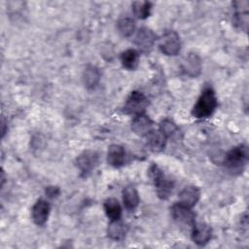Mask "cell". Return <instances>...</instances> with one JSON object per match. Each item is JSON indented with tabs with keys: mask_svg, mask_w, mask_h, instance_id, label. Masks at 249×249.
Wrapping results in <instances>:
<instances>
[{
	"mask_svg": "<svg viewBox=\"0 0 249 249\" xmlns=\"http://www.w3.org/2000/svg\"><path fill=\"white\" fill-rule=\"evenodd\" d=\"M149 176L156 187L158 196L160 199H167L173 192L174 182L156 163L149 167Z\"/></svg>",
	"mask_w": 249,
	"mask_h": 249,
	"instance_id": "obj_2",
	"label": "cell"
},
{
	"mask_svg": "<svg viewBox=\"0 0 249 249\" xmlns=\"http://www.w3.org/2000/svg\"><path fill=\"white\" fill-rule=\"evenodd\" d=\"M125 152L124 149L118 144H112L108 148L107 162L114 167H120L124 163Z\"/></svg>",
	"mask_w": 249,
	"mask_h": 249,
	"instance_id": "obj_15",
	"label": "cell"
},
{
	"mask_svg": "<svg viewBox=\"0 0 249 249\" xmlns=\"http://www.w3.org/2000/svg\"><path fill=\"white\" fill-rule=\"evenodd\" d=\"M127 231L126 226L119 219L111 221L107 228V234L113 240H122L124 238Z\"/></svg>",
	"mask_w": 249,
	"mask_h": 249,
	"instance_id": "obj_17",
	"label": "cell"
},
{
	"mask_svg": "<svg viewBox=\"0 0 249 249\" xmlns=\"http://www.w3.org/2000/svg\"><path fill=\"white\" fill-rule=\"evenodd\" d=\"M179 203L192 208L200 198V190L194 185L184 187L179 193Z\"/></svg>",
	"mask_w": 249,
	"mask_h": 249,
	"instance_id": "obj_10",
	"label": "cell"
},
{
	"mask_svg": "<svg viewBox=\"0 0 249 249\" xmlns=\"http://www.w3.org/2000/svg\"><path fill=\"white\" fill-rule=\"evenodd\" d=\"M104 210H105L106 216L110 219V221L121 219L122 207L116 198L114 197L107 198L104 202Z\"/></svg>",
	"mask_w": 249,
	"mask_h": 249,
	"instance_id": "obj_21",
	"label": "cell"
},
{
	"mask_svg": "<svg viewBox=\"0 0 249 249\" xmlns=\"http://www.w3.org/2000/svg\"><path fill=\"white\" fill-rule=\"evenodd\" d=\"M123 202L126 209L133 210L139 204V195L132 186H127L123 190Z\"/></svg>",
	"mask_w": 249,
	"mask_h": 249,
	"instance_id": "obj_19",
	"label": "cell"
},
{
	"mask_svg": "<svg viewBox=\"0 0 249 249\" xmlns=\"http://www.w3.org/2000/svg\"><path fill=\"white\" fill-rule=\"evenodd\" d=\"M160 130L166 136V138H168V137L174 135L177 132L178 128H177V125L172 121L165 119L160 122Z\"/></svg>",
	"mask_w": 249,
	"mask_h": 249,
	"instance_id": "obj_24",
	"label": "cell"
},
{
	"mask_svg": "<svg viewBox=\"0 0 249 249\" xmlns=\"http://www.w3.org/2000/svg\"><path fill=\"white\" fill-rule=\"evenodd\" d=\"M182 68L184 72L191 76L196 77L201 72V61L196 53H190L182 61Z\"/></svg>",
	"mask_w": 249,
	"mask_h": 249,
	"instance_id": "obj_14",
	"label": "cell"
},
{
	"mask_svg": "<svg viewBox=\"0 0 249 249\" xmlns=\"http://www.w3.org/2000/svg\"><path fill=\"white\" fill-rule=\"evenodd\" d=\"M148 105L149 101L146 95L140 91L134 90L129 94V96L125 100V103L124 105V112L125 114L133 115L143 114Z\"/></svg>",
	"mask_w": 249,
	"mask_h": 249,
	"instance_id": "obj_4",
	"label": "cell"
},
{
	"mask_svg": "<svg viewBox=\"0 0 249 249\" xmlns=\"http://www.w3.org/2000/svg\"><path fill=\"white\" fill-rule=\"evenodd\" d=\"M218 105L215 91L211 88L202 90L196 103L193 107L192 115L196 119H206L216 110Z\"/></svg>",
	"mask_w": 249,
	"mask_h": 249,
	"instance_id": "obj_1",
	"label": "cell"
},
{
	"mask_svg": "<svg viewBox=\"0 0 249 249\" xmlns=\"http://www.w3.org/2000/svg\"><path fill=\"white\" fill-rule=\"evenodd\" d=\"M192 230V239L198 246L205 245L211 238L212 230L205 223H196Z\"/></svg>",
	"mask_w": 249,
	"mask_h": 249,
	"instance_id": "obj_11",
	"label": "cell"
},
{
	"mask_svg": "<svg viewBox=\"0 0 249 249\" xmlns=\"http://www.w3.org/2000/svg\"><path fill=\"white\" fill-rule=\"evenodd\" d=\"M160 50L166 55H177L181 50V40L175 31L165 32L160 41Z\"/></svg>",
	"mask_w": 249,
	"mask_h": 249,
	"instance_id": "obj_5",
	"label": "cell"
},
{
	"mask_svg": "<svg viewBox=\"0 0 249 249\" xmlns=\"http://www.w3.org/2000/svg\"><path fill=\"white\" fill-rule=\"evenodd\" d=\"M166 136L160 130H152L147 135V144L153 152H160L164 149L166 143Z\"/></svg>",
	"mask_w": 249,
	"mask_h": 249,
	"instance_id": "obj_16",
	"label": "cell"
},
{
	"mask_svg": "<svg viewBox=\"0 0 249 249\" xmlns=\"http://www.w3.org/2000/svg\"><path fill=\"white\" fill-rule=\"evenodd\" d=\"M248 157L247 146L241 144L227 153L224 163L231 171H241L248 161Z\"/></svg>",
	"mask_w": 249,
	"mask_h": 249,
	"instance_id": "obj_3",
	"label": "cell"
},
{
	"mask_svg": "<svg viewBox=\"0 0 249 249\" xmlns=\"http://www.w3.org/2000/svg\"><path fill=\"white\" fill-rule=\"evenodd\" d=\"M59 193H60V190L57 186H48L45 190L46 196L50 198H54V197L58 196Z\"/></svg>",
	"mask_w": 249,
	"mask_h": 249,
	"instance_id": "obj_25",
	"label": "cell"
},
{
	"mask_svg": "<svg viewBox=\"0 0 249 249\" xmlns=\"http://www.w3.org/2000/svg\"><path fill=\"white\" fill-rule=\"evenodd\" d=\"M122 65L127 70H135L139 64V53L134 49H128L121 54Z\"/></svg>",
	"mask_w": 249,
	"mask_h": 249,
	"instance_id": "obj_20",
	"label": "cell"
},
{
	"mask_svg": "<svg viewBox=\"0 0 249 249\" xmlns=\"http://www.w3.org/2000/svg\"><path fill=\"white\" fill-rule=\"evenodd\" d=\"M100 77L101 74L99 69L93 65H89L83 74V82L85 87L88 89L95 88L100 81Z\"/></svg>",
	"mask_w": 249,
	"mask_h": 249,
	"instance_id": "obj_18",
	"label": "cell"
},
{
	"mask_svg": "<svg viewBox=\"0 0 249 249\" xmlns=\"http://www.w3.org/2000/svg\"><path fill=\"white\" fill-rule=\"evenodd\" d=\"M117 28L122 36L129 37L133 34L135 30V22L131 18L124 17L119 19L117 23Z\"/></svg>",
	"mask_w": 249,
	"mask_h": 249,
	"instance_id": "obj_23",
	"label": "cell"
},
{
	"mask_svg": "<svg viewBox=\"0 0 249 249\" xmlns=\"http://www.w3.org/2000/svg\"><path fill=\"white\" fill-rule=\"evenodd\" d=\"M234 9L236 10L235 14L233 15L232 18V23L233 25L244 31L247 32L248 29V22H249V16H248V11L247 8L249 6L248 1H237L233 3Z\"/></svg>",
	"mask_w": 249,
	"mask_h": 249,
	"instance_id": "obj_8",
	"label": "cell"
},
{
	"mask_svg": "<svg viewBox=\"0 0 249 249\" xmlns=\"http://www.w3.org/2000/svg\"><path fill=\"white\" fill-rule=\"evenodd\" d=\"M156 39L157 36L152 29L148 27H141L135 36L134 43L142 52H148L154 46Z\"/></svg>",
	"mask_w": 249,
	"mask_h": 249,
	"instance_id": "obj_9",
	"label": "cell"
},
{
	"mask_svg": "<svg viewBox=\"0 0 249 249\" xmlns=\"http://www.w3.org/2000/svg\"><path fill=\"white\" fill-rule=\"evenodd\" d=\"M153 121L144 114L136 115L131 122L132 131L139 136H147L153 130Z\"/></svg>",
	"mask_w": 249,
	"mask_h": 249,
	"instance_id": "obj_13",
	"label": "cell"
},
{
	"mask_svg": "<svg viewBox=\"0 0 249 249\" xmlns=\"http://www.w3.org/2000/svg\"><path fill=\"white\" fill-rule=\"evenodd\" d=\"M171 215L178 224L184 225L191 229L196 224V214L192 211V208L179 202L171 207Z\"/></svg>",
	"mask_w": 249,
	"mask_h": 249,
	"instance_id": "obj_7",
	"label": "cell"
},
{
	"mask_svg": "<svg viewBox=\"0 0 249 249\" xmlns=\"http://www.w3.org/2000/svg\"><path fill=\"white\" fill-rule=\"evenodd\" d=\"M99 156L95 151H84L76 159V166L81 171V174L87 176L98 164Z\"/></svg>",
	"mask_w": 249,
	"mask_h": 249,
	"instance_id": "obj_6",
	"label": "cell"
},
{
	"mask_svg": "<svg viewBox=\"0 0 249 249\" xmlns=\"http://www.w3.org/2000/svg\"><path fill=\"white\" fill-rule=\"evenodd\" d=\"M133 15L139 19L147 18L151 14L152 3L148 1H135L131 5Z\"/></svg>",
	"mask_w": 249,
	"mask_h": 249,
	"instance_id": "obj_22",
	"label": "cell"
},
{
	"mask_svg": "<svg viewBox=\"0 0 249 249\" xmlns=\"http://www.w3.org/2000/svg\"><path fill=\"white\" fill-rule=\"evenodd\" d=\"M50 204L45 199H38L32 207V220L37 226H43L49 218L50 214Z\"/></svg>",
	"mask_w": 249,
	"mask_h": 249,
	"instance_id": "obj_12",
	"label": "cell"
}]
</instances>
